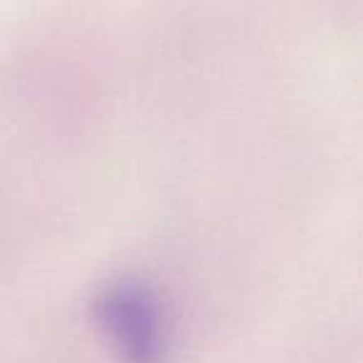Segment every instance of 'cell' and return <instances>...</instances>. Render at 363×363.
<instances>
[{
    "instance_id": "cell-1",
    "label": "cell",
    "mask_w": 363,
    "mask_h": 363,
    "mask_svg": "<svg viewBox=\"0 0 363 363\" xmlns=\"http://www.w3.org/2000/svg\"><path fill=\"white\" fill-rule=\"evenodd\" d=\"M95 318L122 363H164L169 333L152 289L115 281L97 296Z\"/></svg>"
}]
</instances>
